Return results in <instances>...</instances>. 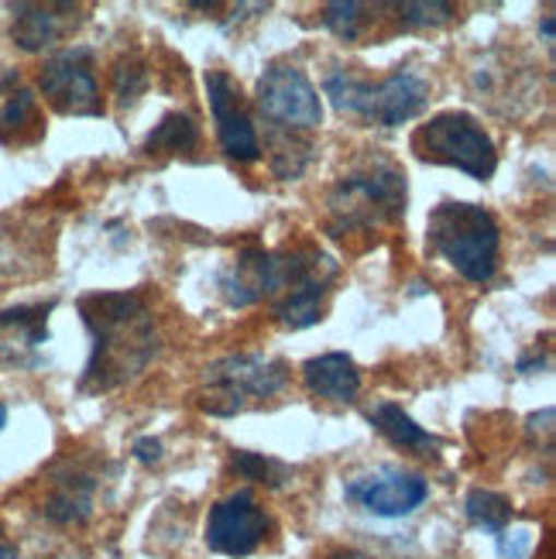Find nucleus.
Returning <instances> with one entry per match:
<instances>
[{"label":"nucleus","instance_id":"nucleus-1","mask_svg":"<svg viewBox=\"0 0 556 559\" xmlns=\"http://www.w3.org/2000/svg\"><path fill=\"white\" fill-rule=\"evenodd\" d=\"M80 316L93 340L80 392H114L149 371L158 354V333L138 292H93L80 299Z\"/></svg>","mask_w":556,"mask_h":559},{"label":"nucleus","instance_id":"nucleus-2","mask_svg":"<svg viewBox=\"0 0 556 559\" xmlns=\"http://www.w3.org/2000/svg\"><path fill=\"white\" fill-rule=\"evenodd\" d=\"M426 240L468 282H488L498 269V224L485 206L447 200L433 206Z\"/></svg>","mask_w":556,"mask_h":559},{"label":"nucleus","instance_id":"nucleus-3","mask_svg":"<svg viewBox=\"0 0 556 559\" xmlns=\"http://www.w3.org/2000/svg\"><path fill=\"white\" fill-rule=\"evenodd\" d=\"M323 93L341 114L378 128H399L423 114L429 100V83L413 69H395L381 83H368L347 69H336L323 80Z\"/></svg>","mask_w":556,"mask_h":559},{"label":"nucleus","instance_id":"nucleus-4","mask_svg":"<svg viewBox=\"0 0 556 559\" xmlns=\"http://www.w3.org/2000/svg\"><path fill=\"white\" fill-rule=\"evenodd\" d=\"M336 264L323 251H293V254H279V251H264V248H248L234 258L230 269L221 275V292L224 299L237 309L255 306L264 296H275V292H293L303 282L312 278H333Z\"/></svg>","mask_w":556,"mask_h":559},{"label":"nucleus","instance_id":"nucleus-5","mask_svg":"<svg viewBox=\"0 0 556 559\" xmlns=\"http://www.w3.org/2000/svg\"><path fill=\"white\" fill-rule=\"evenodd\" d=\"M327 210L336 234L399 221L405 213V176L389 162H375L368 173H354L336 182Z\"/></svg>","mask_w":556,"mask_h":559},{"label":"nucleus","instance_id":"nucleus-6","mask_svg":"<svg viewBox=\"0 0 556 559\" xmlns=\"http://www.w3.org/2000/svg\"><path fill=\"white\" fill-rule=\"evenodd\" d=\"M413 152L423 162L461 168V173H468L471 179H481V182H488L495 176V168H498L495 141L464 110L437 114V117L429 120V124L416 128Z\"/></svg>","mask_w":556,"mask_h":559},{"label":"nucleus","instance_id":"nucleus-7","mask_svg":"<svg viewBox=\"0 0 556 559\" xmlns=\"http://www.w3.org/2000/svg\"><path fill=\"white\" fill-rule=\"evenodd\" d=\"M288 381V368L264 354H234L206 368V392L200 399L210 416H237L248 399H272Z\"/></svg>","mask_w":556,"mask_h":559},{"label":"nucleus","instance_id":"nucleus-8","mask_svg":"<svg viewBox=\"0 0 556 559\" xmlns=\"http://www.w3.org/2000/svg\"><path fill=\"white\" fill-rule=\"evenodd\" d=\"M261 114L288 131H312L323 124V100L309 76L296 66H269L258 80Z\"/></svg>","mask_w":556,"mask_h":559},{"label":"nucleus","instance_id":"nucleus-9","mask_svg":"<svg viewBox=\"0 0 556 559\" xmlns=\"http://www.w3.org/2000/svg\"><path fill=\"white\" fill-rule=\"evenodd\" d=\"M347 501L365 508L375 519H405L429 498V484L419 474H409L402 467H378L354 480L344 488Z\"/></svg>","mask_w":556,"mask_h":559},{"label":"nucleus","instance_id":"nucleus-10","mask_svg":"<svg viewBox=\"0 0 556 559\" xmlns=\"http://www.w3.org/2000/svg\"><path fill=\"white\" fill-rule=\"evenodd\" d=\"M45 100L59 114H100V86L93 76L90 48H66L56 59H48L38 80Z\"/></svg>","mask_w":556,"mask_h":559},{"label":"nucleus","instance_id":"nucleus-11","mask_svg":"<svg viewBox=\"0 0 556 559\" xmlns=\"http://www.w3.org/2000/svg\"><path fill=\"white\" fill-rule=\"evenodd\" d=\"M264 532H269V515L261 512L251 491H234L230 498L216 501L206 519V546L221 556L245 559L251 556Z\"/></svg>","mask_w":556,"mask_h":559},{"label":"nucleus","instance_id":"nucleus-12","mask_svg":"<svg viewBox=\"0 0 556 559\" xmlns=\"http://www.w3.org/2000/svg\"><path fill=\"white\" fill-rule=\"evenodd\" d=\"M206 96L210 110L216 120V134H221L224 152L237 162H258L261 158V141L251 124V117L240 107V90L237 83L221 69L206 72Z\"/></svg>","mask_w":556,"mask_h":559},{"label":"nucleus","instance_id":"nucleus-13","mask_svg":"<svg viewBox=\"0 0 556 559\" xmlns=\"http://www.w3.org/2000/svg\"><path fill=\"white\" fill-rule=\"evenodd\" d=\"M56 302L21 306L0 312V368H24L42 344H48V312Z\"/></svg>","mask_w":556,"mask_h":559},{"label":"nucleus","instance_id":"nucleus-14","mask_svg":"<svg viewBox=\"0 0 556 559\" xmlns=\"http://www.w3.org/2000/svg\"><path fill=\"white\" fill-rule=\"evenodd\" d=\"M303 381L312 395L330 402H354L360 392L357 364L347 354H323L303 364Z\"/></svg>","mask_w":556,"mask_h":559},{"label":"nucleus","instance_id":"nucleus-15","mask_svg":"<svg viewBox=\"0 0 556 559\" xmlns=\"http://www.w3.org/2000/svg\"><path fill=\"white\" fill-rule=\"evenodd\" d=\"M371 426L385 436V440H392L399 450H437L440 440L437 436H429L423 426H416V419L402 412V405L395 402H381L371 408Z\"/></svg>","mask_w":556,"mask_h":559},{"label":"nucleus","instance_id":"nucleus-16","mask_svg":"<svg viewBox=\"0 0 556 559\" xmlns=\"http://www.w3.org/2000/svg\"><path fill=\"white\" fill-rule=\"evenodd\" d=\"M327 285L330 278H312V282L296 285L293 292H285V299L275 302V320L288 330H306L312 323H320Z\"/></svg>","mask_w":556,"mask_h":559},{"label":"nucleus","instance_id":"nucleus-17","mask_svg":"<svg viewBox=\"0 0 556 559\" xmlns=\"http://www.w3.org/2000/svg\"><path fill=\"white\" fill-rule=\"evenodd\" d=\"M21 14L14 17V41L24 52H38V48L52 45L62 35V8H45V4H21Z\"/></svg>","mask_w":556,"mask_h":559},{"label":"nucleus","instance_id":"nucleus-18","mask_svg":"<svg viewBox=\"0 0 556 559\" xmlns=\"http://www.w3.org/2000/svg\"><path fill=\"white\" fill-rule=\"evenodd\" d=\"M93 477H66L59 480L56 495L48 498L45 504V515L59 522V525H76V522H86L90 512H93Z\"/></svg>","mask_w":556,"mask_h":559},{"label":"nucleus","instance_id":"nucleus-19","mask_svg":"<svg viewBox=\"0 0 556 559\" xmlns=\"http://www.w3.org/2000/svg\"><path fill=\"white\" fill-rule=\"evenodd\" d=\"M200 144V128L197 120L189 114H168L162 124L149 134L144 141V152L155 155V152H165V155H182V152H192Z\"/></svg>","mask_w":556,"mask_h":559},{"label":"nucleus","instance_id":"nucleus-20","mask_svg":"<svg viewBox=\"0 0 556 559\" xmlns=\"http://www.w3.org/2000/svg\"><path fill=\"white\" fill-rule=\"evenodd\" d=\"M464 512H468V519L477 528L495 532V536H498L501 528H509V522H512V504H509V498H501L495 491H485V488H474L468 495Z\"/></svg>","mask_w":556,"mask_h":559},{"label":"nucleus","instance_id":"nucleus-21","mask_svg":"<svg viewBox=\"0 0 556 559\" xmlns=\"http://www.w3.org/2000/svg\"><path fill=\"white\" fill-rule=\"evenodd\" d=\"M230 467L240 477L261 480V484H269V488H279V484H285L288 474H293L282 464V460H272V456H264V453H248V450H237L234 460H230Z\"/></svg>","mask_w":556,"mask_h":559},{"label":"nucleus","instance_id":"nucleus-22","mask_svg":"<svg viewBox=\"0 0 556 559\" xmlns=\"http://www.w3.org/2000/svg\"><path fill=\"white\" fill-rule=\"evenodd\" d=\"M365 8L354 4V0H333V4L323 8V24L336 35V38H344V41H354L360 35V14Z\"/></svg>","mask_w":556,"mask_h":559},{"label":"nucleus","instance_id":"nucleus-23","mask_svg":"<svg viewBox=\"0 0 556 559\" xmlns=\"http://www.w3.org/2000/svg\"><path fill=\"white\" fill-rule=\"evenodd\" d=\"M149 86V69L141 59H120L114 69V90L120 104H134L138 96Z\"/></svg>","mask_w":556,"mask_h":559},{"label":"nucleus","instance_id":"nucleus-24","mask_svg":"<svg viewBox=\"0 0 556 559\" xmlns=\"http://www.w3.org/2000/svg\"><path fill=\"white\" fill-rule=\"evenodd\" d=\"M32 117H35V93L32 90H17L8 100V107L0 110V141H11L14 131L28 128Z\"/></svg>","mask_w":556,"mask_h":559},{"label":"nucleus","instance_id":"nucleus-25","mask_svg":"<svg viewBox=\"0 0 556 559\" xmlns=\"http://www.w3.org/2000/svg\"><path fill=\"white\" fill-rule=\"evenodd\" d=\"M453 8L443 0H423V4H399V17L409 28H437V24L450 21Z\"/></svg>","mask_w":556,"mask_h":559},{"label":"nucleus","instance_id":"nucleus-26","mask_svg":"<svg viewBox=\"0 0 556 559\" xmlns=\"http://www.w3.org/2000/svg\"><path fill=\"white\" fill-rule=\"evenodd\" d=\"M536 549V528L516 525L498 532V556L501 559H529V552Z\"/></svg>","mask_w":556,"mask_h":559},{"label":"nucleus","instance_id":"nucleus-27","mask_svg":"<svg viewBox=\"0 0 556 559\" xmlns=\"http://www.w3.org/2000/svg\"><path fill=\"white\" fill-rule=\"evenodd\" d=\"M131 453L141 460V464H158V460H162V443L155 440V436H138V440H134V447H131Z\"/></svg>","mask_w":556,"mask_h":559},{"label":"nucleus","instance_id":"nucleus-28","mask_svg":"<svg viewBox=\"0 0 556 559\" xmlns=\"http://www.w3.org/2000/svg\"><path fill=\"white\" fill-rule=\"evenodd\" d=\"M0 559H21V556H17V549L4 539V532H0Z\"/></svg>","mask_w":556,"mask_h":559},{"label":"nucleus","instance_id":"nucleus-29","mask_svg":"<svg viewBox=\"0 0 556 559\" xmlns=\"http://www.w3.org/2000/svg\"><path fill=\"white\" fill-rule=\"evenodd\" d=\"M553 28H556V21H553V14H546L543 17V38L546 41H553Z\"/></svg>","mask_w":556,"mask_h":559},{"label":"nucleus","instance_id":"nucleus-30","mask_svg":"<svg viewBox=\"0 0 556 559\" xmlns=\"http://www.w3.org/2000/svg\"><path fill=\"white\" fill-rule=\"evenodd\" d=\"M4 426H8V405L0 402V429H4Z\"/></svg>","mask_w":556,"mask_h":559},{"label":"nucleus","instance_id":"nucleus-31","mask_svg":"<svg viewBox=\"0 0 556 559\" xmlns=\"http://www.w3.org/2000/svg\"><path fill=\"white\" fill-rule=\"evenodd\" d=\"M333 559H368V556H357V552H341V556H333Z\"/></svg>","mask_w":556,"mask_h":559}]
</instances>
